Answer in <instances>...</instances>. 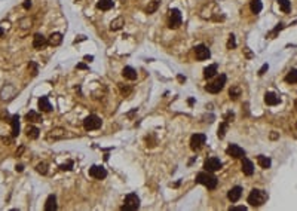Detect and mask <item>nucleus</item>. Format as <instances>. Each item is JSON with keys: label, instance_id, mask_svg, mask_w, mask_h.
<instances>
[{"label": "nucleus", "instance_id": "f257e3e1", "mask_svg": "<svg viewBox=\"0 0 297 211\" xmlns=\"http://www.w3.org/2000/svg\"><path fill=\"white\" fill-rule=\"evenodd\" d=\"M268 201V193L260 189H252L248 195V204L252 207H262Z\"/></svg>", "mask_w": 297, "mask_h": 211}, {"label": "nucleus", "instance_id": "f03ea898", "mask_svg": "<svg viewBox=\"0 0 297 211\" xmlns=\"http://www.w3.org/2000/svg\"><path fill=\"white\" fill-rule=\"evenodd\" d=\"M196 183L204 184L205 187H208L209 190H213V189L217 187L219 180H217V178H215L209 171H204V172H199V174L196 176Z\"/></svg>", "mask_w": 297, "mask_h": 211}, {"label": "nucleus", "instance_id": "7ed1b4c3", "mask_svg": "<svg viewBox=\"0 0 297 211\" xmlns=\"http://www.w3.org/2000/svg\"><path fill=\"white\" fill-rule=\"evenodd\" d=\"M140 208V198L135 193H129L125 198V204L122 205V211H135Z\"/></svg>", "mask_w": 297, "mask_h": 211}, {"label": "nucleus", "instance_id": "20e7f679", "mask_svg": "<svg viewBox=\"0 0 297 211\" xmlns=\"http://www.w3.org/2000/svg\"><path fill=\"white\" fill-rule=\"evenodd\" d=\"M101 125H103V120L97 114H89L83 120V128L86 131H95V129L101 128Z\"/></svg>", "mask_w": 297, "mask_h": 211}, {"label": "nucleus", "instance_id": "39448f33", "mask_svg": "<svg viewBox=\"0 0 297 211\" xmlns=\"http://www.w3.org/2000/svg\"><path fill=\"white\" fill-rule=\"evenodd\" d=\"M224 85H226V74H220L214 82L208 83L205 89H207L208 92H211V94H217V92H220L221 89H223Z\"/></svg>", "mask_w": 297, "mask_h": 211}, {"label": "nucleus", "instance_id": "423d86ee", "mask_svg": "<svg viewBox=\"0 0 297 211\" xmlns=\"http://www.w3.org/2000/svg\"><path fill=\"white\" fill-rule=\"evenodd\" d=\"M221 166H223V164H221V161H220L219 158H208V159L204 162V168L209 172L219 171V170H221Z\"/></svg>", "mask_w": 297, "mask_h": 211}, {"label": "nucleus", "instance_id": "0eeeda50", "mask_svg": "<svg viewBox=\"0 0 297 211\" xmlns=\"http://www.w3.org/2000/svg\"><path fill=\"white\" fill-rule=\"evenodd\" d=\"M181 13L178 9H171L169 11V29H178L181 25Z\"/></svg>", "mask_w": 297, "mask_h": 211}, {"label": "nucleus", "instance_id": "6e6552de", "mask_svg": "<svg viewBox=\"0 0 297 211\" xmlns=\"http://www.w3.org/2000/svg\"><path fill=\"white\" fill-rule=\"evenodd\" d=\"M205 141H207V137H205V134H193L190 138V147L192 150H199V149L205 144Z\"/></svg>", "mask_w": 297, "mask_h": 211}, {"label": "nucleus", "instance_id": "1a4fd4ad", "mask_svg": "<svg viewBox=\"0 0 297 211\" xmlns=\"http://www.w3.org/2000/svg\"><path fill=\"white\" fill-rule=\"evenodd\" d=\"M226 153L236 158V159H241V158L245 156V150L242 147H239L238 144H229V147L226 149Z\"/></svg>", "mask_w": 297, "mask_h": 211}, {"label": "nucleus", "instance_id": "9d476101", "mask_svg": "<svg viewBox=\"0 0 297 211\" xmlns=\"http://www.w3.org/2000/svg\"><path fill=\"white\" fill-rule=\"evenodd\" d=\"M66 137V129L64 128H54L48 132V141H56V140H61V138Z\"/></svg>", "mask_w": 297, "mask_h": 211}, {"label": "nucleus", "instance_id": "9b49d317", "mask_svg": "<svg viewBox=\"0 0 297 211\" xmlns=\"http://www.w3.org/2000/svg\"><path fill=\"white\" fill-rule=\"evenodd\" d=\"M89 176L97 178V180H103V178L107 177V171H106V168H103V166L92 165L89 168Z\"/></svg>", "mask_w": 297, "mask_h": 211}, {"label": "nucleus", "instance_id": "f8f14e48", "mask_svg": "<svg viewBox=\"0 0 297 211\" xmlns=\"http://www.w3.org/2000/svg\"><path fill=\"white\" fill-rule=\"evenodd\" d=\"M195 55H196V58L199 61H204V60H208V58L211 57V52H209V49L205 45H198L195 48Z\"/></svg>", "mask_w": 297, "mask_h": 211}, {"label": "nucleus", "instance_id": "ddd939ff", "mask_svg": "<svg viewBox=\"0 0 297 211\" xmlns=\"http://www.w3.org/2000/svg\"><path fill=\"white\" fill-rule=\"evenodd\" d=\"M45 45H48V39H46L45 36L40 34V33L34 34V37H33V46L36 48V49H42Z\"/></svg>", "mask_w": 297, "mask_h": 211}, {"label": "nucleus", "instance_id": "4468645a", "mask_svg": "<svg viewBox=\"0 0 297 211\" xmlns=\"http://www.w3.org/2000/svg\"><path fill=\"white\" fill-rule=\"evenodd\" d=\"M241 195H242V187L241 186H235V187H232L229 190L227 198H229V201H232V202H236V201H239Z\"/></svg>", "mask_w": 297, "mask_h": 211}, {"label": "nucleus", "instance_id": "2eb2a0df", "mask_svg": "<svg viewBox=\"0 0 297 211\" xmlns=\"http://www.w3.org/2000/svg\"><path fill=\"white\" fill-rule=\"evenodd\" d=\"M242 172L245 176H252V172H254V165H252L251 161L247 159V158L242 159Z\"/></svg>", "mask_w": 297, "mask_h": 211}, {"label": "nucleus", "instance_id": "dca6fc26", "mask_svg": "<svg viewBox=\"0 0 297 211\" xmlns=\"http://www.w3.org/2000/svg\"><path fill=\"white\" fill-rule=\"evenodd\" d=\"M56 208H58V205H56V196L55 195H49L45 202V210L46 211H55Z\"/></svg>", "mask_w": 297, "mask_h": 211}, {"label": "nucleus", "instance_id": "f3484780", "mask_svg": "<svg viewBox=\"0 0 297 211\" xmlns=\"http://www.w3.org/2000/svg\"><path fill=\"white\" fill-rule=\"evenodd\" d=\"M11 125H12V137H18V134H19V116L18 114L12 116Z\"/></svg>", "mask_w": 297, "mask_h": 211}, {"label": "nucleus", "instance_id": "a211bd4d", "mask_svg": "<svg viewBox=\"0 0 297 211\" xmlns=\"http://www.w3.org/2000/svg\"><path fill=\"white\" fill-rule=\"evenodd\" d=\"M61 42H62V34L61 33H52V34L48 37V45H50V46L61 45Z\"/></svg>", "mask_w": 297, "mask_h": 211}, {"label": "nucleus", "instance_id": "6ab92c4d", "mask_svg": "<svg viewBox=\"0 0 297 211\" xmlns=\"http://www.w3.org/2000/svg\"><path fill=\"white\" fill-rule=\"evenodd\" d=\"M264 103L268 104V106H276V104L279 103V97L275 95L273 92H266V95H264Z\"/></svg>", "mask_w": 297, "mask_h": 211}, {"label": "nucleus", "instance_id": "aec40b11", "mask_svg": "<svg viewBox=\"0 0 297 211\" xmlns=\"http://www.w3.org/2000/svg\"><path fill=\"white\" fill-rule=\"evenodd\" d=\"M113 5H114V2H113V0H98L97 8H98V9H101V11H110V9L113 8Z\"/></svg>", "mask_w": 297, "mask_h": 211}, {"label": "nucleus", "instance_id": "412c9836", "mask_svg": "<svg viewBox=\"0 0 297 211\" xmlns=\"http://www.w3.org/2000/svg\"><path fill=\"white\" fill-rule=\"evenodd\" d=\"M257 162H258V165L262 166V168H264V170L270 168V165H272V161H270L268 156H264V155L257 156Z\"/></svg>", "mask_w": 297, "mask_h": 211}, {"label": "nucleus", "instance_id": "4be33fe9", "mask_svg": "<svg viewBox=\"0 0 297 211\" xmlns=\"http://www.w3.org/2000/svg\"><path fill=\"white\" fill-rule=\"evenodd\" d=\"M125 25V23H124V18L122 17H119V18H116V19H113L112 23H110V30L112 31H118V30H120L122 27Z\"/></svg>", "mask_w": 297, "mask_h": 211}, {"label": "nucleus", "instance_id": "5701e85b", "mask_svg": "<svg viewBox=\"0 0 297 211\" xmlns=\"http://www.w3.org/2000/svg\"><path fill=\"white\" fill-rule=\"evenodd\" d=\"M122 74H124L125 79H129V80L137 79V71H135L132 67H125V69L122 70Z\"/></svg>", "mask_w": 297, "mask_h": 211}, {"label": "nucleus", "instance_id": "b1692460", "mask_svg": "<svg viewBox=\"0 0 297 211\" xmlns=\"http://www.w3.org/2000/svg\"><path fill=\"white\" fill-rule=\"evenodd\" d=\"M39 108L42 112H50V110H52V106H50L48 97H42L39 100Z\"/></svg>", "mask_w": 297, "mask_h": 211}, {"label": "nucleus", "instance_id": "393cba45", "mask_svg": "<svg viewBox=\"0 0 297 211\" xmlns=\"http://www.w3.org/2000/svg\"><path fill=\"white\" fill-rule=\"evenodd\" d=\"M215 73H217V66H215V64L208 66L207 69L204 70V77H205V79H211V77L215 76Z\"/></svg>", "mask_w": 297, "mask_h": 211}, {"label": "nucleus", "instance_id": "a878e982", "mask_svg": "<svg viewBox=\"0 0 297 211\" xmlns=\"http://www.w3.org/2000/svg\"><path fill=\"white\" fill-rule=\"evenodd\" d=\"M25 119L28 122H42V116L39 113H36L34 110H30L27 114H25Z\"/></svg>", "mask_w": 297, "mask_h": 211}, {"label": "nucleus", "instance_id": "bb28decb", "mask_svg": "<svg viewBox=\"0 0 297 211\" xmlns=\"http://www.w3.org/2000/svg\"><path fill=\"white\" fill-rule=\"evenodd\" d=\"M285 82H288V83H297V69H291L287 73Z\"/></svg>", "mask_w": 297, "mask_h": 211}, {"label": "nucleus", "instance_id": "cd10ccee", "mask_svg": "<svg viewBox=\"0 0 297 211\" xmlns=\"http://www.w3.org/2000/svg\"><path fill=\"white\" fill-rule=\"evenodd\" d=\"M278 5H279L281 11L285 12V13H288L290 9H291V3H290L288 0H278Z\"/></svg>", "mask_w": 297, "mask_h": 211}, {"label": "nucleus", "instance_id": "c85d7f7f", "mask_svg": "<svg viewBox=\"0 0 297 211\" xmlns=\"http://www.w3.org/2000/svg\"><path fill=\"white\" fill-rule=\"evenodd\" d=\"M263 9V5L260 0H251V11L252 13H258V12Z\"/></svg>", "mask_w": 297, "mask_h": 211}, {"label": "nucleus", "instance_id": "c756f323", "mask_svg": "<svg viewBox=\"0 0 297 211\" xmlns=\"http://www.w3.org/2000/svg\"><path fill=\"white\" fill-rule=\"evenodd\" d=\"M157 8H159V0H153V2H150V3H149L146 12L149 13V15H150V13H155V12L157 11Z\"/></svg>", "mask_w": 297, "mask_h": 211}, {"label": "nucleus", "instance_id": "7c9ffc66", "mask_svg": "<svg viewBox=\"0 0 297 211\" xmlns=\"http://www.w3.org/2000/svg\"><path fill=\"white\" fill-rule=\"evenodd\" d=\"M39 128H36V126H30L27 129V135L30 138H33V140H36V138L39 137Z\"/></svg>", "mask_w": 297, "mask_h": 211}, {"label": "nucleus", "instance_id": "2f4dec72", "mask_svg": "<svg viewBox=\"0 0 297 211\" xmlns=\"http://www.w3.org/2000/svg\"><path fill=\"white\" fill-rule=\"evenodd\" d=\"M229 95L232 100H236V98L241 95V88H239V86H232L229 91Z\"/></svg>", "mask_w": 297, "mask_h": 211}, {"label": "nucleus", "instance_id": "473e14b6", "mask_svg": "<svg viewBox=\"0 0 297 211\" xmlns=\"http://www.w3.org/2000/svg\"><path fill=\"white\" fill-rule=\"evenodd\" d=\"M226 129H227V122L224 120V122H221L220 126H219V132H217L219 138H224V135H226Z\"/></svg>", "mask_w": 297, "mask_h": 211}, {"label": "nucleus", "instance_id": "72a5a7b5", "mask_svg": "<svg viewBox=\"0 0 297 211\" xmlns=\"http://www.w3.org/2000/svg\"><path fill=\"white\" fill-rule=\"evenodd\" d=\"M282 29H284V24H278V25H276V27H275V29L272 30V31H270L269 34H268V37H270V39H273L275 36L278 34V33H279V31H281Z\"/></svg>", "mask_w": 297, "mask_h": 211}, {"label": "nucleus", "instance_id": "f704fd0d", "mask_svg": "<svg viewBox=\"0 0 297 211\" xmlns=\"http://www.w3.org/2000/svg\"><path fill=\"white\" fill-rule=\"evenodd\" d=\"M36 171L40 172V174H46L48 172V165H46L45 162H42V164H39V165L36 166Z\"/></svg>", "mask_w": 297, "mask_h": 211}, {"label": "nucleus", "instance_id": "c9c22d12", "mask_svg": "<svg viewBox=\"0 0 297 211\" xmlns=\"http://www.w3.org/2000/svg\"><path fill=\"white\" fill-rule=\"evenodd\" d=\"M236 46V39H235V36L233 34H230L229 36V40H227V49H233Z\"/></svg>", "mask_w": 297, "mask_h": 211}, {"label": "nucleus", "instance_id": "e433bc0d", "mask_svg": "<svg viewBox=\"0 0 297 211\" xmlns=\"http://www.w3.org/2000/svg\"><path fill=\"white\" fill-rule=\"evenodd\" d=\"M60 168H61L62 171H70V170H73V161H68L67 164H62Z\"/></svg>", "mask_w": 297, "mask_h": 211}, {"label": "nucleus", "instance_id": "4c0bfd02", "mask_svg": "<svg viewBox=\"0 0 297 211\" xmlns=\"http://www.w3.org/2000/svg\"><path fill=\"white\" fill-rule=\"evenodd\" d=\"M28 69L33 70V76H36V74H37V64H36V63L30 61V64H28Z\"/></svg>", "mask_w": 297, "mask_h": 211}, {"label": "nucleus", "instance_id": "58836bf2", "mask_svg": "<svg viewBox=\"0 0 297 211\" xmlns=\"http://www.w3.org/2000/svg\"><path fill=\"white\" fill-rule=\"evenodd\" d=\"M268 69H269V66H268V64H264L263 67H262V69L258 70V76H263V74L266 73V70H268Z\"/></svg>", "mask_w": 297, "mask_h": 211}, {"label": "nucleus", "instance_id": "ea45409f", "mask_svg": "<svg viewBox=\"0 0 297 211\" xmlns=\"http://www.w3.org/2000/svg\"><path fill=\"white\" fill-rule=\"evenodd\" d=\"M23 8L24 9H30V8H31V2H30V0H25L23 3Z\"/></svg>", "mask_w": 297, "mask_h": 211}, {"label": "nucleus", "instance_id": "a19ab883", "mask_svg": "<svg viewBox=\"0 0 297 211\" xmlns=\"http://www.w3.org/2000/svg\"><path fill=\"white\" fill-rule=\"evenodd\" d=\"M230 210H233V211H247V208H245V207H232Z\"/></svg>", "mask_w": 297, "mask_h": 211}, {"label": "nucleus", "instance_id": "79ce46f5", "mask_svg": "<svg viewBox=\"0 0 297 211\" xmlns=\"http://www.w3.org/2000/svg\"><path fill=\"white\" fill-rule=\"evenodd\" d=\"M77 69L85 70V69H88V66H86V64H82V63H80V64H77Z\"/></svg>", "mask_w": 297, "mask_h": 211}, {"label": "nucleus", "instance_id": "37998d69", "mask_svg": "<svg viewBox=\"0 0 297 211\" xmlns=\"http://www.w3.org/2000/svg\"><path fill=\"white\" fill-rule=\"evenodd\" d=\"M82 40H86V37H85V36H79V39L74 40V43H77V42H82Z\"/></svg>", "mask_w": 297, "mask_h": 211}, {"label": "nucleus", "instance_id": "c03bdc74", "mask_svg": "<svg viewBox=\"0 0 297 211\" xmlns=\"http://www.w3.org/2000/svg\"><path fill=\"white\" fill-rule=\"evenodd\" d=\"M92 60H94V57H92V55H86V57H85V61H88V63H89V61H92Z\"/></svg>", "mask_w": 297, "mask_h": 211}, {"label": "nucleus", "instance_id": "a18cd8bd", "mask_svg": "<svg viewBox=\"0 0 297 211\" xmlns=\"http://www.w3.org/2000/svg\"><path fill=\"white\" fill-rule=\"evenodd\" d=\"M244 51L247 52V57H248V58H251V57H252V55H251V52L248 51V48H245V49H244Z\"/></svg>", "mask_w": 297, "mask_h": 211}, {"label": "nucleus", "instance_id": "49530a36", "mask_svg": "<svg viewBox=\"0 0 297 211\" xmlns=\"http://www.w3.org/2000/svg\"><path fill=\"white\" fill-rule=\"evenodd\" d=\"M23 170H24V166H23V165H17V171H19V172H21V171H23Z\"/></svg>", "mask_w": 297, "mask_h": 211}, {"label": "nucleus", "instance_id": "de8ad7c7", "mask_svg": "<svg viewBox=\"0 0 297 211\" xmlns=\"http://www.w3.org/2000/svg\"><path fill=\"white\" fill-rule=\"evenodd\" d=\"M178 80H180V82H184V80H186V77H183V76L180 74V76H178Z\"/></svg>", "mask_w": 297, "mask_h": 211}, {"label": "nucleus", "instance_id": "09e8293b", "mask_svg": "<svg viewBox=\"0 0 297 211\" xmlns=\"http://www.w3.org/2000/svg\"><path fill=\"white\" fill-rule=\"evenodd\" d=\"M3 33H5V30H3V27H0V36H3Z\"/></svg>", "mask_w": 297, "mask_h": 211}, {"label": "nucleus", "instance_id": "8fccbe9b", "mask_svg": "<svg viewBox=\"0 0 297 211\" xmlns=\"http://www.w3.org/2000/svg\"><path fill=\"white\" fill-rule=\"evenodd\" d=\"M296 108H297V100H296Z\"/></svg>", "mask_w": 297, "mask_h": 211}]
</instances>
